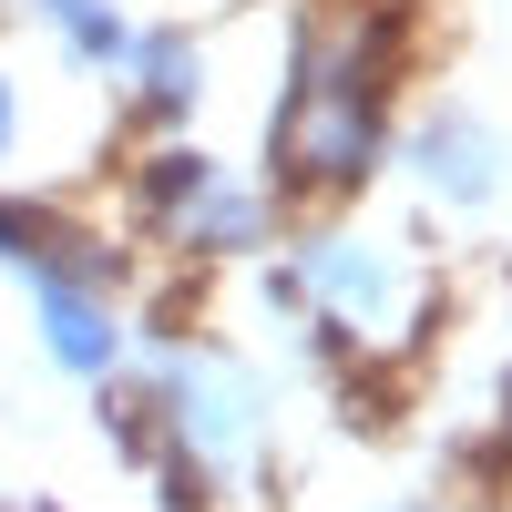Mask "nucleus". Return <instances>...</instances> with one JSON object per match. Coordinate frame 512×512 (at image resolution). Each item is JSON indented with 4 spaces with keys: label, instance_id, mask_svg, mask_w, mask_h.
Masks as SVG:
<instances>
[{
    "label": "nucleus",
    "instance_id": "f257e3e1",
    "mask_svg": "<svg viewBox=\"0 0 512 512\" xmlns=\"http://www.w3.org/2000/svg\"><path fill=\"white\" fill-rule=\"evenodd\" d=\"M41 328H52V349H62L72 369H103V359H113V328H103L93 308H82V297H72L62 277L41 287Z\"/></svg>",
    "mask_w": 512,
    "mask_h": 512
},
{
    "label": "nucleus",
    "instance_id": "f03ea898",
    "mask_svg": "<svg viewBox=\"0 0 512 512\" xmlns=\"http://www.w3.org/2000/svg\"><path fill=\"white\" fill-rule=\"evenodd\" d=\"M0 123H11V103H0Z\"/></svg>",
    "mask_w": 512,
    "mask_h": 512
}]
</instances>
